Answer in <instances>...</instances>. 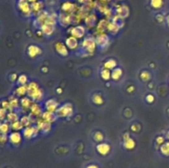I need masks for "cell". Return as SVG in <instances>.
Returning a JSON list of instances; mask_svg holds the SVG:
<instances>
[{"instance_id": "6", "label": "cell", "mask_w": 169, "mask_h": 168, "mask_svg": "<svg viewBox=\"0 0 169 168\" xmlns=\"http://www.w3.org/2000/svg\"><path fill=\"white\" fill-rule=\"evenodd\" d=\"M18 8L20 9V11L24 13L25 15H30L32 13V7L30 6L29 2L27 0H19L18 2Z\"/></svg>"}, {"instance_id": "48", "label": "cell", "mask_w": 169, "mask_h": 168, "mask_svg": "<svg viewBox=\"0 0 169 168\" xmlns=\"http://www.w3.org/2000/svg\"><path fill=\"white\" fill-rule=\"evenodd\" d=\"M2 134L1 133H0V139H1V138H2Z\"/></svg>"}, {"instance_id": "16", "label": "cell", "mask_w": 169, "mask_h": 168, "mask_svg": "<svg viewBox=\"0 0 169 168\" xmlns=\"http://www.w3.org/2000/svg\"><path fill=\"white\" fill-rule=\"evenodd\" d=\"M65 44L66 46L70 49H75L79 46V40L77 38L74 36L68 37L65 40Z\"/></svg>"}, {"instance_id": "9", "label": "cell", "mask_w": 169, "mask_h": 168, "mask_svg": "<svg viewBox=\"0 0 169 168\" xmlns=\"http://www.w3.org/2000/svg\"><path fill=\"white\" fill-rule=\"evenodd\" d=\"M96 43H97V45L100 48H104L105 46H106L109 43V37L105 33H100L97 36V39H96Z\"/></svg>"}, {"instance_id": "40", "label": "cell", "mask_w": 169, "mask_h": 168, "mask_svg": "<svg viewBox=\"0 0 169 168\" xmlns=\"http://www.w3.org/2000/svg\"><path fill=\"white\" fill-rule=\"evenodd\" d=\"M2 108L5 109L6 111L7 110H12V106H11V105H10L9 101H3L2 102Z\"/></svg>"}, {"instance_id": "21", "label": "cell", "mask_w": 169, "mask_h": 168, "mask_svg": "<svg viewBox=\"0 0 169 168\" xmlns=\"http://www.w3.org/2000/svg\"><path fill=\"white\" fill-rule=\"evenodd\" d=\"M116 66H117V63H116L115 59H108V60L104 62V64H103L104 69H107L109 70H113V69L116 68Z\"/></svg>"}, {"instance_id": "34", "label": "cell", "mask_w": 169, "mask_h": 168, "mask_svg": "<svg viewBox=\"0 0 169 168\" xmlns=\"http://www.w3.org/2000/svg\"><path fill=\"white\" fill-rule=\"evenodd\" d=\"M93 139L98 143H101L104 139V135L100 131H97V132L93 133Z\"/></svg>"}, {"instance_id": "8", "label": "cell", "mask_w": 169, "mask_h": 168, "mask_svg": "<svg viewBox=\"0 0 169 168\" xmlns=\"http://www.w3.org/2000/svg\"><path fill=\"white\" fill-rule=\"evenodd\" d=\"M54 49L60 56L65 57L69 54V50L66 44L62 43V42H56L54 44Z\"/></svg>"}, {"instance_id": "20", "label": "cell", "mask_w": 169, "mask_h": 168, "mask_svg": "<svg viewBox=\"0 0 169 168\" xmlns=\"http://www.w3.org/2000/svg\"><path fill=\"white\" fill-rule=\"evenodd\" d=\"M63 12L65 13H70V12H74V8H75V5L70 2H65L63 3L61 7Z\"/></svg>"}, {"instance_id": "15", "label": "cell", "mask_w": 169, "mask_h": 168, "mask_svg": "<svg viewBox=\"0 0 169 168\" xmlns=\"http://www.w3.org/2000/svg\"><path fill=\"white\" fill-rule=\"evenodd\" d=\"M30 111H31V114L32 116H36V117H39L43 113L42 107L39 103H32L30 107Z\"/></svg>"}, {"instance_id": "7", "label": "cell", "mask_w": 169, "mask_h": 168, "mask_svg": "<svg viewBox=\"0 0 169 168\" xmlns=\"http://www.w3.org/2000/svg\"><path fill=\"white\" fill-rule=\"evenodd\" d=\"M59 103H58L55 100H54V99H49V100H47V101L45 102L44 105L45 109H46L47 111L53 112V113H55V111H57V109L59 108Z\"/></svg>"}, {"instance_id": "24", "label": "cell", "mask_w": 169, "mask_h": 168, "mask_svg": "<svg viewBox=\"0 0 169 168\" xmlns=\"http://www.w3.org/2000/svg\"><path fill=\"white\" fill-rule=\"evenodd\" d=\"M20 104L22 107H23L24 109H28L31 107L32 106V100L29 97H25L23 96L22 99H21V101H20Z\"/></svg>"}, {"instance_id": "37", "label": "cell", "mask_w": 169, "mask_h": 168, "mask_svg": "<svg viewBox=\"0 0 169 168\" xmlns=\"http://www.w3.org/2000/svg\"><path fill=\"white\" fill-rule=\"evenodd\" d=\"M31 7H32V11H33V12H39L40 11H41V9L42 4L41 2L37 1V2H33L32 4V6H31Z\"/></svg>"}, {"instance_id": "26", "label": "cell", "mask_w": 169, "mask_h": 168, "mask_svg": "<svg viewBox=\"0 0 169 168\" xmlns=\"http://www.w3.org/2000/svg\"><path fill=\"white\" fill-rule=\"evenodd\" d=\"M23 124H22V122L19 120H17L15 121V122H12V124H11V128H12V130L14 131H18L21 130V129H22L23 128Z\"/></svg>"}, {"instance_id": "28", "label": "cell", "mask_w": 169, "mask_h": 168, "mask_svg": "<svg viewBox=\"0 0 169 168\" xmlns=\"http://www.w3.org/2000/svg\"><path fill=\"white\" fill-rule=\"evenodd\" d=\"M20 121L22 122V124H23V126H24L25 128H26V127H28V126L32 125V120L30 116H22Z\"/></svg>"}, {"instance_id": "31", "label": "cell", "mask_w": 169, "mask_h": 168, "mask_svg": "<svg viewBox=\"0 0 169 168\" xmlns=\"http://www.w3.org/2000/svg\"><path fill=\"white\" fill-rule=\"evenodd\" d=\"M10 127L11 126L7 123H6V122L1 123L0 124V133H2V134H7L8 133V131H9Z\"/></svg>"}, {"instance_id": "18", "label": "cell", "mask_w": 169, "mask_h": 168, "mask_svg": "<svg viewBox=\"0 0 169 168\" xmlns=\"http://www.w3.org/2000/svg\"><path fill=\"white\" fill-rule=\"evenodd\" d=\"M41 29L42 33L44 35H46V36H50V35L54 33V26H53V25L45 24L41 27Z\"/></svg>"}, {"instance_id": "22", "label": "cell", "mask_w": 169, "mask_h": 168, "mask_svg": "<svg viewBox=\"0 0 169 168\" xmlns=\"http://www.w3.org/2000/svg\"><path fill=\"white\" fill-rule=\"evenodd\" d=\"M123 74L122 69H120V68H115L112 70L111 72V79H113L114 81H118L119 79L121 78Z\"/></svg>"}, {"instance_id": "43", "label": "cell", "mask_w": 169, "mask_h": 168, "mask_svg": "<svg viewBox=\"0 0 169 168\" xmlns=\"http://www.w3.org/2000/svg\"><path fill=\"white\" fill-rule=\"evenodd\" d=\"M156 142H157L158 144H162L163 142H164V138H162V137H161V136H159V137H158V138H156Z\"/></svg>"}, {"instance_id": "5", "label": "cell", "mask_w": 169, "mask_h": 168, "mask_svg": "<svg viewBox=\"0 0 169 168\" xmlns=\"http://www.w3.org/2000/svg\"><path fill=\"white\" fill-rule=\"evenodd\" d=\"M36 126L40 131H41L42 133H49L50 131L51 130V124L47 121H45L42 118L37 120V124Z\"/></svg>"}, {"instance_id": "25", "label": "cell", "mask_w": 169, "mask_h": 168, "mask_svg": "<svg viewBox=\"0 0 169 168\" xmlns=\"http://www.w3.org/2000/svg\"><path fill=\"white\" fill-rule=\"evenodd\" d=\"M101 78L105 80V81H108L111 78V72L110 70L107 69H103L102 71H101Z\"/></svg>"}, {"instance_id": "1", "label": "cell", "mask_w": 169, "mask_h": 168, "mask_svg": "<svg viewBox=\"0 0 169 168\" xmlns=\"http://www.w3.org/2000/svg\"><path fill=\"white\" fill-rule=\"evenodd\" d=\"M27 95L29 96L31 99L35 101H40L43 98L44 92L40 88L39 84L36 82H32L27 85Z\"/></svg>"}, {"instance_id": "33", "label": "cell", "mask_w": 169, "mask_h": 168, "mask_svg": "<svg viewBox=\"0 0 169 168\" xmlns=\"http://www.w3.org/2000/svg\"><path fill=\"white\" fill-rule=\"evenodd\" d=\"M150 4L155 9H158L160 7H162V4H163V1L162 0H151Z\"/></svg>"}, {"instance_id": "49", "label": "cell", "mask_w": 169, "mask_h": 168, "mask_svg": "<svg viewBox=\"0 0 169 168\" xmlns=\"http://www.w3.org/2000/svg\"><path fill=\"white\" fill-rule=\"evenodd\" d=\"M167 138H169V131H168V132H167Z\"/></svg>"}, {"instance_id": "35", "label": "cell", "mask_w": 169, "mask_h": 168, "mask_svg": "<svg viewBox=\"0 0 169 168\" xmlns=\"http://www.w3.org/2000/svg\"><path fill=\"white\" fill-rule=\"evenodd\" d=\"M160 151L164 156H169V143H162L160 148Z\"/></svg>"}, {"instance_id": "4", "label": "cell", "mask_w": 169, "mask_h": 168, "mask_svg": "<svg viewBox=\"0 0 169 168\" xmlns=\"http://www.w3.org/2000/svg\"><path fill=\"white\" fill-rule=\"evenodd\" d=\"M39 129L37 128V126H28V127H26V128L23 129L22 131V135L25 138L27 139H31V138H33L35 137H37L38 133H39Z\"/></svg>"}, {"instance_id": "29", "label": "cell", "mask_w": 169, "mask_h": 168, "mask_svg": "<svg viewBox=\"0 0 169 168\" xmlns=\"http://www.w3.org/2000/svg\"><path fill=\"white\" fill-rule=\"evenodd\" d=\"M93 102L96 105H102L104 102L102 96H101L100 94L96 93L93 96Z\"/></svg>"}, {"instance_id": "13", "label": "cell", "mask_w": 169, "mask_h": 168, "mask_svg": "<svg viewBox=\"0 0 169 168\" xmlns=\"http://www.w3.org/2000/svg\"><path fill=\"white\" fill-rule=\"evenodd\" d=\"M96 149H97V152H98L100 155L106 156L110 153V146L106 143H100L97 145Z\"/></svg>"}, {"instance_id": "44", "label": "cell", "mask_w": 169, "mask_h": 168, "mask_svg": "<svg viewBox=\"0 0 169 168\" xmlns=\"http://www.w3.org/2000/svg\"><path fill=\"white\" fill-rule=\"evenodd\" d=\"M86 168H99V166L96 165V164H89V165L86 166Z\"/></svg>"}, {"instance_id": "45", "label": "cell", "mask_w": 169, "mask_h": 168, "mask_svg": "<svg viewBox=\"0 0 169 168\" xmlns=\"http://www.w3.org/2000/svg\"><path fill=\"white\" fill-rule=\"evenodd\" d=\"M17 78H18V77L17 76V74H12V75H11V80H12V81H15V80H17Z\"/></svg>"}, {"instance_id": "2", "label": "cell", "mask_w": 169, "mask_h": 168, "mask_svg": "<svg viewBox=\"0 0 169 168\" xmlns=\"http://www.w3.org/2000/svg\"><path fill=\"white\" fill-rule=\"evenodd\" d=\"M74 114V107L70 103H65L62 106H59V108L55 111V115L59 118H68L73 116Z\"/></svg>"}, {"instance_id": "12", "label": "cell", "mask_w": 169, "mask_h": 168, "mask_svg": "<svg viewBox=\"0 0 169 168\" xmlns=\"http://www.w3.org/2000/svg\"><path fill=\"white\" fill-rule=\"evenodd\" d=\"M42 50L39 46L35 45V44H31L27 48V54L30 58L34 59L36 57H37L40 54H41Z\"/></svg>"}, {"instance_id": "23", "label": "cell", "mask_w": 169, "mask_h": 168, "mask_svg": "<svg viewBox=\"0 0 169 168\" xmlns=\"http://www.w3.org/2000/svg\"><path fill=\"white\" fill-rule=\"evenodd\" d=\"M17 96H23L27 93V85H19V86H17L16 91H15Z\"/></svg>"}, {"instance_id": "32", "label": "cell", "mask_w": 169, "mask_h": 168, "mask_svg": "<svg viewBox=\"0 0 169 168\" xmlns=\"http://www.w3.org/2000/svg\"><path fill=\"white\" fill-rule=\"evenodd\" d=\"M7 119L9 122L12 123V122H15L18 120V116H17V113H15L14 111H10L9 113L7 115Z\"/></svg>"}, {"instance_id": "41", "label": "cell", "mask_w": 169, "mask_h": 168, "mask_svg": "<svg viewBox=\"0 0 169 168\" xmlns=\"http://www.w3.org/2000/svg\"><path fill=\"white\" fill-rule=\"evenodd\" d=\"M7 117V111L3 108L0 109V120H3Z\"/></svg>"}, {"instance_id": "38", "label": "cell", "mask_w": 169, "mask_h": 168, "mask_svg": "<svg viewBox=\"0 0 169 168\" xmlns=\"http://www.w3.org/2000/svg\"><path fill=\"white\" fill-rule=\"evenodd\" d=\"M9 101V103L10 105H11V106H12V108L17 107V106H18V104H19L18 100H17V98H16L15 96H12V97L9 99V101Z\"/></svg>"}, {"instance_id": "47", "label": "cell", "mask_w": 169, "mask_h": 168, "mask_svg": "<svg viewBox=\"0 0 169 168\" xmlns=\"http://www.w3.org/2000/svg\"><path fill=\"white\" fill-rule=\"evenodd\" d=\"M167 24H168V26H169V15L167 16Z\"/></svg>"}, {"instance_id": "17", "label": "cell", "mask_w": 169, "mask_h": 168, "mask_svg": "<svg viewBox=\"0 0 169 168\" xmlns=\"http://www.w3.org/2000/svg\"><path fill=\"white\" fill-rule=\"evenodd\" d=\"M8 138L12 144H19L22 141V134L17 131H14V132H12L10 133Z\"/></svg>"}, {"instance_id": "14", "label": "cell", "mask_w": 169, "mask_h": 168, "mask_svg": "<svg viewBox=\"0 0 169 168\" xmlns=\"http://www.w3.org/2000/svg\"><path fill=\"white\" fill-rule=\"evenodd\" d=\"M41 118L43 119L45 121H47V122H49V123L53 124L54 122H55V120H56L57 116L56 115H55V113L45 111H43V113H42Z\"/></svg>"}, {"instance_id": "39", "label": "cell", "mask_w": 169, "mask_h": 168, "mask_svg": "<svg viewBox=\"0 0 169 168\" xmlns=\"http://www.w3.org/2000/svg\"><path fill=\"white\" fill-rule=\"evenodd\" d=\"M140 78L142 79L143 81H148L150 78V74L147 71H143L140 74Z\"/></svg>"}, {"instance_id": "11", "label": "cell", "mask_w": 169, "mask_h": 168, "mask_svg": "<svg viewBox=\"0 0 169 168\" xmlns=\"http://www.w3.org/2000/svg\"><path fill=\"white\" fill-rule=\"evenodd\" d=\"M70 34L72 36L75 37L77 39L83 38L85 35V28L83 26H77L73 27L70 31Z\"/></svg>"}, {"instance_id": "10", "label": "cell", "mask_w": 169, "mask_h": 168, "mask_svg": "<svg viewBox=\"0 0 169 168\" xmlns=\"http://www.w3.org/2000/svg\"><path fill=\"white\" fill-rule=\"evenodd\" d=\"M123 140H124V148L128 150H131L135 147V141L130 137V133H125L123 136Z\"/></svg>"}, {"instance_id": "36", "label": "cell", "mask_w": 169, "mask_h": 168, "mask_svg": "<svg viewBox=\"0 0 169 168\" xmlns=\"http://www.w3.org/2000/svg\"><path fill=\"white\" fill-rule=\"evenodd\" d=\"M28 78H27V75L25 74H22L17 78V83L18 85H26L27 83Z\"/></svg>"}, {"instance_id": "27", "label": "cell", "mask_w": 169, "mask_h": 168, "mask_svg": "<svg viewBox=\"0 0 169 168\" xmlns=\"http://www.w3.org/2000/svg\"><path fill=\"white\" fill-rule=\"evenodd\" d=\"M108 24H109V23H107V22H106V20H102V21L99 22V24L98 25V32H100V33H103L106 29H107Z\"/></svg>"}, {"instance_id": "30", "label": "cell", "mask_w": 169, "mask_h": 168, "mask_svg": "<svg viewBox=\"0 0 169 168\" xmlns=\"http://www.w3.org/2000/svg\"><path fill=\"white\" fill-rule=\"evenodd\" d=\"M119 29H120V26L118 24H116V23H115V22H110V23L108 24L107 30L110 32L116 33V32L119 31Z\"/></svg>"}, {"instance_id": "19", "label": "cell", "mask_w": 169, "mask_h": 168, "mask_svg": "<svg viewBox=\"0 0 169 168\" xmlns=\"http://www.w3.org/2000/svg\"><path fill=\"white\" fill-rule=\"evenodd\" d=\"M59 21V23H60L62 26H68V25L70 24V22H71L72 20H71L70 16L64 12V13L60 14Z\"/></svg>"}, {"instance_id": "46", "label": "cell", "mask_w": 169, "mask_h": 168, "mask_svg": "<svg viewBox=\"0 0 169 168\" xmlns=\"http://www.w3.org/2000/svg\"><path fill=\"white\" fill-rule=\"evenodd\" d=\"M27 1L30 2H32V3H33V2H37V0H27Z\"/></svg>"}, {"instance_id": "3", "label": "cell", "mask_w": 169, "mask_h": 168, "mask_svg": "<svg viewBox=\"0 0 169 168\" xmlns=\"http://www.w3.org/2000/svg\"><path fill=\"white\" fill-rule=\"evenodd\" d=\"M82 48L88 54H93L96 50L97 48V43H96V40L88 37L84 40V41L82 43Z\"/></svg>"}, {"instance_id": "42", "label": "cell", "mask_w": 169, "mask_h": 168, "mask_svg": "<svg viewBox=\"0 0 169 168\" xmlns=\"http://www.w3.org/2000/svg\"><path fill=\"white\" fill-rule=\"evenodd\" d=\"M146 101L149 102V103H152L153 101H154V96L151 95V94H149L147 96H146Z\"/></svg>"}]
</instances>
